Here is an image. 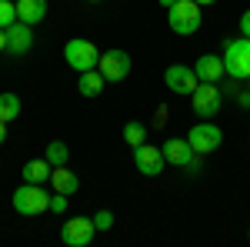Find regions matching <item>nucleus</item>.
<instances>
[{"label": "nucleus", "mask_w": 250, "mask_h": 247, "mask_svg": "<svg viewBox=\"0 0 250 247\" xmlns=\"http://www.w3.org/2000/svg\"><path fill=\"white\" fill-rule=\"evenodd\" d=\"M167 20H170V30L180 37H190L200 30L204 14H200V3L197 0H177L173 7H167Z\"/></svg>", "instance_id": "nucleus-1"}, {"label": "nucleus", "mask_w": 250, "mask_h": 247, "mask_svg": "<svg viewBox=\"0 0 250 247\" xmlns=\"http://www.w3.org/2000/svg\"><path fill=\"white\" fill-rule=\"evenodd\" d=\"M224 74L230 80H250V37H233L224 50Z\"/></svg>", "instance_id": "nucleus-2"}, {"label": "nucleus", "mask_w": 250, "mask_h": 247, "mask_svg": "<svg viewBox=\"0 0 250 247\" xmlns=\"http://www.w3.org/2000/svg\"><path fill=\"white\" fill-rule=\"evenodd\" d=\"M10 201H14V210L23 214V217H37V214H43L50 207V194L43 190V184H27V180L14 190Z\"/></svg>", "instance_id": "nucleus-3"}, {"label": "nucleus", "mask_w": 250, "mask_h": 247, "mask_svg": "<svg viewBox=\"0 0 250 247\" xmlns=\"http://www.w3.org/2000/svg\"><path fill=\"white\" fill-rule=\"evenodd\" d=\"M160 151H164V160L170 167H184L187 174H200V154L190 147L187 137H170Z\"/></svg>", "instance_id": "nucleus-4"}, {"label": "nucleus", "mask_w": 250, "mask_h": 247, "mask_svg": "<svg viewBox=\"0 0 250 247\" xmlns=\"http://www.w3.org/2000/svg\"><path fill=\"white\" fill-rule=\"evenodd\" d=\"M63 57H67V64H70L77 74H83V70H94L97 64H100V50H97L90 40L74 37V40H67V47H63Z\"/></svg>", "instance_id": "nucleus-5"}, {"label": "nucleus", "mask_w": 250, "mask_h": 247, "mask_svg": "<svg viewBox=\"0 0 250 247\" xmlns=\"http://www.w3.org/2000/svg\"><path fill=\"white\" fill-rule=\"evenodd\" d=\"M190 104H193V114L197 117H217L220 107H224V90L217 84H197V90L190 94Z\"/></svg>", "instance_id": "nucleus-6"}, {"label": "nucleus", "mask_w": 250, "mask_h": 247, "mask_svg": "<svg viewBox=\"0 0 250 247\" xmlns=\"http://www.w3.org/2000/svg\"><path fill=\"white\" fill-rule=\"evenodd\" d=\"M187 140H190L193 151L204 157V154H213L220 144H224V134H220V127H217V124H210V120H200V124H193V127H190Z\"/></svg>", "instance_id": "nucleus-7"}, {"label": "nucleus", "mask_w": 250, "mask_h": 247, "mask_svg": "<svg viewBox=\"0 0 250 247\" xmlns=\"http://www.w3.org/2000/svg\"><path fill=\"white\" fill-rule=\"evenodd\" d=\"M164 84L170 87L173 94L190 97L200 80H197V70H193V67H187V64H170V67L164 70Z\"/></svg>", "instance_id": "nucleus-8"}, {"label": "nucleus", "mask_w": 250, "mask_h": 247, "mask_svg": "<svg viewBox=\"0 0 250 247\" xmlns=\"http://www.w3.org/2000/svg\"><path fill=\"white\" fill-rule=\"evenodd\" d=\"M94 217H70L63 227H60V237H63V244L67 247H87L94 241Z\"/></svg>", "instance_id": "nucleus-9"}, {"label": "nucleus", "mask_w": 250, "mask_h": 247, "mask_svg": "<svg viewBox=\"0 0 250 247\" xmlns=\"http://www.w3.org/2000/svg\"><path fill=\"white\" fill-rule=\"evenodd\" d=\"M134 164H137V171L144 174V177H160L164 167H167L164 151L154 147V144H140V147H134Z\"/></svg>", "instance_id": "nucleus-10"}, {"label": "nucleus", "mask_w": 250, "mask_h": 247, "mask_svg": "<svg viewBox=\"0 0 250 247\" xmlns=\"http://www.w3.org/2000/svg\"><path fill=\"white\" fill-rule=\"evenodd\" d=\"M130 54L127 50H107V54H100V64H97V70L107 77V80H124V77L130 74Z\"/></svg>", "instance_id": "nucleus-11"}, {"label": "nucleus", "mask_w": 250, "mask_h": 247, "mask_svg": "<svg viewBox=\"0 0 250 247\" xmlns=\"http://www.w3.org/2000/svg\"><path fill=\"white\" fill-rule=\"evenodd\" d=\"M30 47H34V27L23 23V20L10 23V27H7V50L17 54V57H23V54H30Z\"/></svg>", "instance_id": "nucleus-12"}, {"label": "nucleus", "mask_w": 250, "mask_h": 247, "mask_svg": "<svg viewBox=\"0 0 250 247\" xmlns=\"http://www.w3.org/2000/svg\"><path fill=\"white\" fill-rule=\"evenodd\" d=\"M220 77H224V57H213V54L197 57V80H204V84H217Z\"/></svg>", "instance_id": "nucleus-13"}, {"label": "nucleus", "mask_w": 250, "mask_h": 247, "mask_svg": "<svg viewBox=\"0 0 250 247\" xmlns=\"http://www.w3.org/2000/svg\"><path fill=\"white\" fill-rule=\"evenodd\" d=\"M43 17H47V0H17V20L34 27Z\"/></svg>", "instance_id": "nucleus-14"}, {"label": "nucleus", "mask_w": 250, "mask_h": 247, "mask_svg": "<svg viewBox=\"0 0 250 247\" xmlns=\"http://www.w3.org/2000/svg\"><path fill=\"white\" fill-rule=\"evenodd\" d=\"M104 84H107V77L100 74V70H83V74H80V84H77V90L83 97H100L104 94Z\"/></svg>", "instance_id": "nucleus-15"}, {"label": "nucleus", "mask_w": 250, "mask_h": 247, "mask_svg": "<svg viewBox=\"0 0 250 247\" xmlns=\"http://www.w3.org/2000/svg\"><path fill=\"white\" fill-rule=\"evenodd\" d=\"M20 174H23V180H27V184H43V180H50L54 167H50V160L43 157V160H27Z\"/></svg>", "instance_id": "nucleus-16"}, {"label": "nucleus", "mask_w": 250, "mask_h": 247, "mask_svg": "<svg viewBox=\"0 0 250 247\" xmlns=\"http://www.w3.org/2000/svg\"><path fill=\"white\" fill-rule=\"evenodd\" d=\"M50 184H54V190H60V194H74V190L80 187V177L74 171H67V164H63V167H54Z\"/></svg>", "instance_id": "nucleus-17"}, {"label": "nucleus", "mask_w": 250, "mask_h": 247, "mask_svg": "<svg viewBox=\"0 0 250 247\" xmlns=\"http://www.w3.org/2000/svg\"><path fill=\"white\" fill-rule=\"evenodd\" d=\"M47 160H50V167H63L67 160H70V147L63 144V140H50L47 144V154H43Z\"/></svg>", "instance_id": "nucleus-18"}, {"label": "nucleus", "mask_w": 250, "mask_h": 247, "mask_svg": "<svg viewBox=\"0 0 250 247\" xmlns=\"http://www.w3.org/2000/svg\"><path fill=\"white\" fill-rule=\"evenodd\" d=\"M20 107H23V104H20L17 94H10V90H7V94H0V120H7V124H10L14 117H20Z\"/></svg>", "instance_id": "nucleus-19"}, {"label": "nucleus", "mask_w": 250, "mask_h": 247, "mask_svg": "<svg viewBox=\"0 0 250 247\" xmlns=\"http://www.w3.org/2000/svg\"><path fill=\"white\" fill-rule=\"evenodd\" d=\"M124 140H127L130 147L147 144V127H144L140 120H127V124H124Z\"/></svg>", "instance_id": "nucleus-20"}, {"label": "nucleus", "mask_w": 250, "mask_h": 247, "mask_svg": "<svg viewBox=\"0 0 250 247\" xmlns=\"http://www.w3.org/2000/svg\"><path fill=\"white\" fill-rule=\"evenodd\" d=\"M10 23H17V3L0 0V27H10Z\"/></svg>", "instance_id": "nucleus-21"}, {"label": "nucleus", "mask_w": 250, "mask_h": 247, "mask_svg": "<svg viewBox=\"0 0 250 247\" xmlns=\"http://www.w3.org/2000/svg\"><path fill=\"white\" fill-rule=\"evenodd\" d=\"M67 204H70V194H50V207L47 210H54V214H63V210H67Z\"/></svg>", "instance_id": "nucleus-22"}, {"label": "nucleus", "mask_w": 250, "mask_h": 247, "mask_svg": "<svg viewBox=\"0 0 250 247\" xmlns=\"http://www.w3.org/2000/svg\"><path fill=\"white\" fill-rule=\"evenodd\" d=\"M94 227L97 230H110L114 227V214H110V210H97L94 214Z\"/></svg>", "instance_id": "nucleus-23"}, {"label": "nucleus", "mask_w": 250, "mask_h": 247, "mask_svg": "<svg viewBox=\"0 0 250 247\" xmlns=\"http://www.w3.org/2000/svg\"><path fill=\"white\" fill-rule=\"evenodd\" d=\"M240 34L250 37V10H244V17H240Z\"/></svg>", "instance_id": "nucleus-24"}, {"label": "nucleus", "mask_w": 250, "mask_h": 247, "mask_svg": "<svg viewBox=\"0 0 250 247\" xmlns=\"http://www.w3.org/2000/svg\"><path fill=\"white\" fill-rule=\"evenodd\" d=\"M237 104L240 107H250V90H237Z\"/></svg>", "instance_id": "nucleus-25"}, {"label": "nucleus", "mask_w": 250, "mask_h": 247, "mask_svg": "<svg viewBox=\"0 0 250 247\" xmlns=\"http://www.w3.org/2000/svg\"><path fill=\"white\" fill-rule=\"evenodd\" d=\"M0 50H7V27H0Z\"/></svg>", "instance_id": "nucleus-26"}, {"label": "nucleus", "mask_w": 250, "mask_h": 247, "mask_svg": "<svg viewBox=\"0 0 250 247\" xmlns=\"http://www.w3.org/2000/svg\"><path fill=\"white\" fill-rule=\"evenodd\" d=\"M7 140V120H0V144Z\"/></svg>", "instance_id": "nucleus-27"}, {"label": "nucleus", "mask_w": 250, "mask_h": 247, "mask_svg": "<svg viewBox=\"0 0 250 247\" xmlns=\"http://www.w3.org/2000/svg\"><path fill=\"white\" fill-rule=\"evenodd\" d=\"M173 3H177V0H160V7H164V10H167V7H173Z\"/></svg>", "instance_id": "nucleus-28"}, {"label": "nucleus", "mask_w": 250, "mask_h": 247, "mask_svg": "<svg viewBox=\"0 0 250 247\" xmlns=\"http://www.w3.org/2000/svg\"><path fill=\"white\" fill-rule=\"evenodd\" d=\"M197 3H200V7H210V3H217V0H197Z\"/></svg>", "instance_id": "nucleus-29"}, {"label": "nucleus", "mask_w": 250, "mask_h": 247, "mask_svg": "<svg viewBox=\"0 0 250 247\" xmlns=\"http://www.w3.org/2000/svg\"><path fill=\"white\" fill-rule=\"evenodd\" d=\"M87 3H100V0H87Z\"/></svg>", "instance_id": "nucleus-30"}]
</instances>
